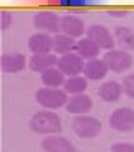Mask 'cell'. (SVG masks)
<instances>
[{
	"label": "cell",
	"instance_id": "6da1fadb",
	"mask_svg": "<svg viewBox=\"0 0 134 152\" xmlns=\"http://www.w3.org/2000/svg\"><path fill=\"white\" fill-rule=\"evenodd\" d=\"M29 128L37 134H61L62 121L61 117L56 112L48 110V109H42V110H38L32 115L29 121Z\"/></svg>",
	"mask_w": 134,
	"mask_h": 152
},
{
	"label": "cell",
	"instance_id": "7a4b0ae2",
	"mask_svg": "<svg viewBox=\"0 0 134 152\" xmlns=\"http://www.w3.org/2000/svg\"><path fill=\"white\" fill-rule=\"evenodd\" d=\"M68 94L61 88H39L36 91V102L43 109L57 110L62 107H66L68 102Z\"/></svg>",
	"mask_w": 134,
	"mask_h": 152
},
{
	"label": "cell",
	"instance_id": "3957f363",
	"mask_svg": "<svg viewBox=\"0 0 134 152\" xmlns=\"http://www.w3.org/2000/svg\"><path fill=\"white\" fill-rule=\"evenodd\" d=\"M103 124L98 118L90 114L85 115H76L72 119V129L79 138L91 140L100 134Z\"/></svg>",
	"mask_w": 134,
	"mask_h": 152
},
{
	"label": "cell",
	"instance_id": "277c9868",
	"mask_svg": "<svg viewBox=\"0 0 134 152\" xmlns=\"http://www.w3.org/2000/svg\"><path fill=\"white\" fill-rule=\"evenodd\" d=\"M104 61L108 65L109 71L114 74H123L133 65V57L128 51L122 48H114L104 55Z\"/></svg>",
	"mask_w": 134,
	"mask_h": 152
},
{
	"label": "cell",
	"instance_id": "5b68a950",
	"mask_svg": "<svg viewBox=\"0 0 134 152\" xmlns=\"http://www.w3.org/2000/svg\"><path fill=\"white\" fill-rule=\"evenodd\" d=\"M109 126L120 133L134 131V109L128 107L117 108L109 115Z\"/></svg>",
	"mask_w": 134,
	"mask_h": 152
},
{
	"label": "cell",
	"instance_id": "8992f818",
	"mask_svg": "<svg viewBox=\"0 0 134 152\" xmlns=\"http://www.w3.org/2000/svg\"><path fill=\"white\" fill-rule=\"evenodd\" d=\"M86 37H89L91 41H94L101 50H114L115 48V38L114 34L105 26L103 24H98V23H94V24H90L86 29Z\"/></svg>",
	"mask_w": 134,
	"mask_h": 152
},
{
	"label": "cell",
	"instance_id": "52a82bcc",
	"mask_svg": "<svg viewBox=\"0 0 134 152\" xmlns=\"http://www.w3.org/2000/svg\"><path fill=\"white\" fill-rule=\"evenodd\" d=\"M33 26L39 32L57 34L61 32V18L55 12L41 10L33 17Z\"/></svg>",
	"mask_w": 134,
	"mask_h": 152
},
{
	"label": "cell",
	"instance_id": "ba28073f",
	"mask_svg": "<svg viewBox=\"0 0 134 152\" xmlns=\"http://www.w3.org/2000/svg\"><path fill=\"white\" fill-rule=\"evenodd\" d=\"M85 62L86 61L80 55L76 52H71V53L60 56L57 67L62 71L65 76L71 77V76H79L81 72H84Z\"/></svg>",
	"mask_w": 134,
	"mask_h": 152
},
{
	"label": "cell",
	"instance_id": "9c48e42d",
	"mask_svg": "<svg viewBox=\"0 0 134 152\" xmlns=\"http://www.w3.org/2000/svg\"><path fill=\"white\" fill-rule=\"evenodd\" d=\"M41 147L44 152H77L76 146L62 134L44 136L41 142Z\"/></svg>",
	"mask_w": 134,
	"mask_h": 152
},
{
	"label": "cell",
	"instance_id": "30bf717a",
	"mask_svg": "<svg viewBox=\"0 0 134 152\" xmlns=\"http://www.w3.org/2000/svg\"><path fill=\"white\" fill-rule=\"evenodd\" d=\"M94 107V102L90 95L87 94H77V95H71L68 102L66 104V112L68 114L74 115H85L91 112Z\"/></svg>",
	"mask_w": 134,
	"mask_h": 152
},
{
	"label": "cell",
	"instance_id": "8fae6325",
	"mask_svg": "<svg viewBox=\"0 0 134 152\" xmlns=\"http://www.w3.org/2000/svg\"><path fill=\"white\" fill-rule=\"evenodd\" d=\"M0 64L5 74H18L27 67V57L20 52H7L1 56Z\"/></svg>",
	"mask_w": 134,
	"mask_h": 152
},
{
	"label": "cell",
	"instance_id": "7c38bea8",
	"mask_svg": "<svg viewBox=\"0 0 134 152\" xmlns=\"http://www.w3.org/2000/svg\"><path fill=\"white\" fill-rule=\"evenodd\" d=\"M87 28L85 27V23L81 18L67 14V15L61 17V33L72 37V38H82L86 33Z\"/></svg>",
	"mask_w": 134,
	"mask_h": 152
},
{
	"label": "cell",
	"instance_id": "4fadbf2b",
	"mask_svg": "<svg viewBox=\"0 0 134 152\" xmlns=\"http://www.w3.org/2000/svg\"><path fill=\"white\" fill-rule=\"evenodd\" d=\"M109 72V67L105 64L104 58H94L85 62L84 67V76L90 81H100L105 79V76Z\"/></svg>",
	"mask_w": 134,
	"mask_h": 152
},
{
	"label": "cell",
	"instance_id": "5bb4252c",
	"mask_svg": "<svg viewBox=\"0 0 134 152\" xmlns=\"http://www.w3.org/2000/svg\"><path fill=\"white\" fill-rule=\"evenodd\" d=\"M28 48L33 55L51 53L52 52V37L48 33L37 32L28 38Z\"/></svg>",
	"mask_w": 134,
	"mask_h": 152
},
{
	"label": "cell",
	"instance_id": "9a60e30c",
	"mask_svg": "<svg viewBox=\"0 0 134 152\" xmlns=\"http://www.w3.org/2000/svg\"><path fill=\"white\" fill-rule=\"evenodd\" d=\"M123 85L117 80H109L100 84L98 89V94L101 100L105 103H115L123 95Z\"/></svg>",
	"mask_w": 134,
	"mask_h": 152
},
{
	"label": "cell",
	"instance_id": "2e32d148",
	"mask_svg": "<svg viewBox=\"0 0 134 152\" xmlns=\"http://www.w3.org/2000/svg\"><path fill=\"white\" fill-rule=\"evenodd\" d=\"M57 64H58V57L52 52L33 55L29 58V69L38 74H42L43 71L52 67H57Z\"/></svg>",
	"mask_w": 134,
	"mask_h": 152
},
{
	"label": "cell",
	"instance_id": "e0dca14e",
	"mask_svg": "<svg viewBox=\"0 0 134 152\" xmlns=\"http://www.w3.org/2000/svg\"><path fill=\"white\" fill-rule=\"evenodd\" d=\"M76 41L75 38L65 34V33H57L52 37V52L55 55L63 56L76 50Z\"/></svg>",
	"mask_w": 134,
	"mask_h": 152
},
{
	"label": "cell",
	"instance_id": "ac0fdd59",
	"mask_svg": "<svg viewBox=\"0 0 134 152\" xmlns=\"http://www.w3.org/2000/svg\"><path fill=\"white\" fill-rule=\"evenodd\" d=\"M100 47L91 41L89 37H82L76 42V50L75 52L80 55L85 61H90L94 58H98L100 55Z\"/></svg>",
	"mask_w": 134,
	"mask_h": 152
},
{
	"label": "cell",
	"instance_id": "d6986e66",
	"mask_svg": "<svg viewBox=\"0 0 134 152\" xmlns=\"http://www.w3.org/2000/svg\"><path fill=\"white\" fill-rule=\"evenodd\" d=\"M114 38L119 48L132 51L134 50V32L127 26H118L114 29Z\"/></svg>",
	"mask_w": 134,
	"mask_h": 152
},
{
	"label": "cell",
	"instance_id": "ffe728a7",
	"mask_svg": "<svg viewBox=\"0 0 134 152\" xmlns=\"http://www.w3.org/2000/svg\"><path fill=\"white\" fill-rule=\"evenodd\" d=\"M41 81L47 88H61L66 81V76L58 67H52L41 74Z\"/></svg>",
	"mask_w": 134,
	"mask_h": 152
},
{
	"label": "cell",
	"instance_id": "44dd1931",
	"mask_svg": "<svg viewBox=\"0 0 134 152\" xmlns=\"http://www.w3.org/2000/svg\"><path fill=\"white\" fill-rule=\"evenodd\" d=\"M87 89V79L85 76H71L66 77V81L63 84V90L68 95H77L84 94Z\"/></svg>",
	"mask_w": 134,
	"mask_h": 152
},
{
	"label": "cell",
	"instance_id": "7402d4cb",
	"mask_svg": "<svg viewBox=\"0 0 134 152\" xmlns=\"http://www.w3.org/2000/svg\"><path fill=\"white\" fill-rule=\"evenodd\" d=\"M123 85V91L128 98L134 99V72L127 75L122 81Z\"/></svg>",
	"mask_w": 134,
	"mask_h": 152
},
{
	"label": "cell",
	"instance_id": "603a6c76",
	"mask_svg": "<svg viewBox=\"0 0 134 152\" xmlns=\"http://www.w3.org/2000/svg\"><path fill=\"white\" fill-rule=\"evenodd\" d=\"M111 152H134V143L129 142H114L110 146Z\"/></svg>",
	"mask_w": 134,
	"mask_h": 152
},
{
	"label": "cell",
	"instance_id": "cb8c5ba5",
	"mask_svg": "<svg viewBox=\"0 0 134 152\" xmlns=\"http://www.w3.org/2000/svg\"><path fill=\"white\" fill-rule=\"evenodd\" d=\"M12 23H13L12 13H9L7 10H1V13H0V27H1V29L3 31L8 29L12 26Z\"/></svg>",
	"mask_w": 134,
	"mask_h": 152
},
{
	"label": "cell",
	"instance_id": "d4e9b609",
	"mask_svg": "<svg viewBox=\"0 0 134 152\" xmlns=\"http://www.w3.org/2000/svg\"><path fill=\"white\" fill-rule=\"evenodd\" d=\"M109 14L113 17H125L128 14V12L127 10H110Z\"/></svg>",
	"mask_w": 134,
	"mask_h": 152
}]
</instances>
